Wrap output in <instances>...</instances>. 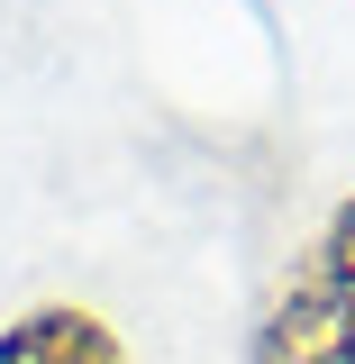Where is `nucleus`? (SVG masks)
Masks as SVG:
<instances>
[{"mask_svg": "<svg viewBox=\"0 0 355 364\" xmlns=\"http://www.w3.org/2000/svg\"><path fill=\"white\" fill-rule=\"evenodd\" d=\"M0 364H128L119 328L100 310H73V301H37L0 328Z\"/></svg>", "mask_w": 355, "mask_h": 364, "instance_id": "2", "label": "nucleus"}, {"mask_svg": "<svg viewBox=\"0 0 355 364\" xmlns=\"http://www.w3.org/2000/svg\"><path fill=\"white\" fill-rule=\"evenodd\" d=\"M246 364H355V191L319 219L310 255L273 291Z\"/></svg>", "mask_w": 355, "mask_h": 364, "instance_id": "1", "label": "nucleus"}]
</instances>
